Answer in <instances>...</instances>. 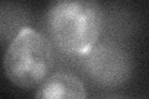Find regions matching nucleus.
<instances>
[{
    "label": "nucleus",
    "instance_id": "nucleus-1",
    "mask_svg": "<svg viewBox=\"0 0 149 99\" xmlns=\"http://www.w3.org/2000/svg\"><path fill=\"white\" fill-rule=\"evenodd\" d=\"M101 9L91 1H58L49 9L46 26L61 51L86 56L96 46L101 32Z\"/></svg>",
    "mask_w": 149,
    "mask_h": 99
},
{
    "label": "nucleus",
    "instance_id": "nucleus-2",
    "mask_svg": "<svg viewBox=\"0 0 149 99\" xmlns=\"http://www.w3.org/2000/svg\"><path fill=\"white\" fill-rule=\"evenodd\" d=\"M54 61L50 41L31 27H21L6 50L4 69L14 86L30 89L49 77Z\"/></svg>",
    "mask_w": 149,
    "mask_h": 99
},
{
    "label": "nucleus",
    "instance_id": "nucleus-3",
    "mask_svg": "<svg viewBox=\"0 0 149 99\" xmlns=\"http://www.w3.org/2000/svg\"><path fill=\"white\" fill-rule=\"evenodd\" d=\"M88 76L100 86L117 87L127 82L132 73V58L120 46L103 42L85 56Z\"/></svg>",
    "mask_w": 149,
    "mask_h": 99
},
{
    "label": "nucleus",
    "instance_id": "nucleus-4",
    "mask_svg": "<svg viewBox=\"0 0 149 99\" xmlns=\"http://www.w3.org/2000/svg\"><path fill=\"white\" fill-rule=\"evenodd\" d=\"M35 99H87V93L81 79L71 73L58 72L40 84Z\"/></svg>",
    "mask_w": 149,
    "mask_h": 99
},
{
    "label": "nucleus",
    "instance_id": "nucleus-5",
    "mask_svg": "<svg viewBox=\"0 0 149 99\" xmlns=\"http://www.w3.org/2000/svg\"><path fill=\"white\" fill-rule=\"evenodd\" d=\"M106 99H120V98H106Z\"/></svg>",
    "mask_w": 149,
    "mask_h": 99
}]
</instances>
